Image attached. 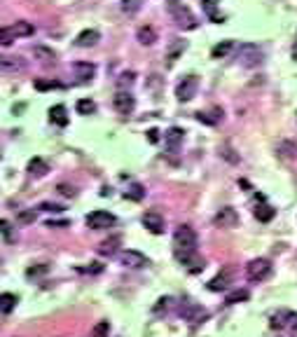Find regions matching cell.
<instances>
[{"label":"cell","instance_id":"20","mask_svg":"<svg viewBox=\"0 0 297 337\" xmlns=\"http://www.w3.org/2000/svg\"><path fill=\"white\" fill-rule=\"evenodd\" d=\"M120 243H122V237L105 239V241L99 246V253H101V255H108V258H110V255H115L117 251H120Z\"/></svg>","mask_w":297,"mask_h":337},{"label":"cell","instance_id":"6","mask_svg":"<svg viewBox=\"0 0 297 337\" xmlns=\"http://www.w3.org/2000/svg\"><path fill=\"white\" fill-rule=\"evenodd\" d=\"M87 225L92 230H105V227L115 225V216L108 213V211H92L87 216Z\"/></svg>","mask_w":297,"mask_h":337},{"label":"cell","instance_id":"44","mask_svg":"<svg viewBox=\"0 0 297 337\" xmlns=\"http://www.w3.org/2000/svg\"><path fill=\"white\" fill-rule=\"evenodd\" d=\"M44 227H56V230H59V227H68V220H47Z\"/></svg>","mask_w":297,"mask_h":337},{"label":"cell","instance_id":"35","mask_svg":"<svg viewBox=\"0 0 297 337\" xmlns=\"http://www.w3.org/2000/svg\"><path fill=\"white\" fill-rule=\"evenodd\" d=\"M143 194H145V190L141 188V185H133L131 190H127V192H124V197H129V199H143Z\"/></svg>","mask_w":297,"mask_h":337},{"label":"cell","instance_id":"29","mask_svg":"<svg viewBox=\"0 0 297 337\" xmlns=\"http://www.w3.org/2000/svg\"><path fill=\"white\" fill-rule=\"evenodd\" d=\"M33 87L38 92H50V89H61V82H56V80H35Z\"/></svg>","mask_w":297,"mask_h":337},{"label":"cell","instance_id":"33","mask_svg":"<svg viewBox=\"0 0 297 337\" xmlns=\"http://www.w3.org/2000/svg\"><path fill=\"white\" fill-rule=\"evenodd\" d=\"M33 54L38 56V59H42V61H54L56 59V54L52 50H47V47H35Z\"/></svg>","mask_w":297,"mask_h":337},{"label":"cell","instance_id":"21","mask_svg":"<svg viewBox=\"0 0 297 337\" xmlns=\"http://www.w3.org/2000/svg\"><path fill=\"white\" fill-rule=\"evenodd\" d=\"M136 38H138V42H141V44H154L157 33H154L152 26H141V28H138V33H136Z\"/></svg>","mask_w":297,"mask_h":337},{"label":"cell","instance_id":"45","mask_svg":"<svg viewBox=\"0 0 297 337\" xmlns=\"http://www.w3.org/2000/svg\"><path fill=\"white\" fill-rule=\"evenodd\" d=\"M157 133H159V131H157V129H150V131H148L150 143H157V141H159V136H157Z\"/></svg>","mask_w":297,"mask_h":337},{"label":"cell","instance_id":"34","mask_svg":"<svg viewBox=\"0 0 297 337\" xmlns=\"http://www.w3.org/2000/svg\"><path fill=\"white\" fill-rule=\"evenodd\" d=\"M133 78H136V75H133L131 71H129V73H122L120 80H117V84H120L122 92H124V87H131V84H133Z\"/></svg>","mask_w":297,"mask_h":337},{"label":"cell","instance_id":"1","mask_svg":"<svg viewBox=\"0 0 297 337\" xmlns=\"http://www.w3.org/2000/svg\"><path fill=\"white\" fill-rule=\"evenodd\" d=\"M173 255L182 265H192L197 255V232L190 225H180L173 234Z\"/></svg>","mask_w":297,"mask_h":337},{"label":"cell","instance_id":"2","mask_svg":"<svg viewBox=\"0 0 297 337\" xmlns=\"http://www.w3.org/2000/svg\"><path fill=\"white\" fill-rule=\"evenodd\" d=\"M33 33H35V26L31 21H14L12 26H5L0 31V42L7 47L14 38H31Z\"/></svg>","mask_w":297,"mask_h":337},{"label":"cell","instance_id":"5","mask_svg":"<svg viewBox=\"0 0 297 337\" xmlns=\"http://www.w3.org/2000/svg\"><path fill=\"white\" fill-rule=\"evenodd\" d=\"M246 274L250 281H264V279L271 274V262L267 258H255L248 262Z\"/></svg>","mask_w":297,"mask_h":337},{"label":"cell","instance_id":"25","mask_svg":"<svg viewBox=\"0 0 297 337\" xmlns=\"http://www.w3.org/2000/svg\"><path fill=\"white\" fill-rule=\"evenodd\" d=\"M24 68H26V63H24L21 59H3V71L5 73H21Z\"/></svg>","mask_w":297,"mask_h":337},{"label":"cell","instance_id":"17","mask_svg":"<svg viewBox=\"0 0 297 337\" xmlns=\"http://www.w3.org/2000/svg\"><path fill=\"white\" fill-rule=\"evenodd\" d=\"M180 316H185L187 321H201L206 319V311L201 309V307H197V304H185V307H180Z\"/></svg>","mask_w":297,"mask_h":337},{"label":"cell","instance_id":"31","mask_svg":"<svg viewBox=\"0 0 297 337\" xmlns=\"http://www.w3.org/2000/svg\"><path fill=\"white\" fill-rule=\"evenodd\" d=\"M92 335L94 337H108V335H110V323H108V321H101V323H96V326H94V330H92Z\"/></svg>","mask_w":297,"mask_h":337},{"label":"cell","instance_id":"9","mask_svg":"<svg viewBox=\"0 0 297 337\" xmlns=\"http://www.w3.org/2000/svg\"><path fill=\"white\" fill-rule=\"evenodd\" d=\"M122 265L124 267H131V269H141V267H145L150 262L148 258H145L143 253H138V251H122Z\"/></svg>","mask_w":297,"mask_h":337},{"label":"cell","instance_id":"19","mask_svg":"<svg viewBox=\"0 0 297 337\" xmlns=\"http://www.w3.org/2000/svg\"><path fill=\"white\" fill-rule=\"evenodd\" d=\"M47 171H50V166H47V162L44 160H40V157H33V160L28 162V173H31V176L42 178Z\"/></svg>","mask_w":297,"mask_h":337},{"label":"cell","instance_id":"7","mask_svg":"<svg viewBox=\"0 0 297 337\" xmlns=\"http://www.w3.org/2000/svg\"><path fill=\"white\" fill-rule=\"evenodd\" d=\"M213 222L218 227H225V230H230V227H237L239 225V213L232 206H225V209H220L218 213H215Z\"/></svg>","mask_w":297,"mask_h":337},{"label":"cell","instance_id":"15","mask_svg":"<svg viewBox=\"0 0 297 337\" xmlns=\"http://www.w3.org/2000/svg\"><path fill=\"white\" fill-rule=\"evenodd\" d=\"M101 40V33L99 31H94V28H87V31H82V33L75 38V44L77 47H94V44Z\"/></svg>","mask_w":297,"mask_h":337},{"label":"cell","instance_id":"14","mask_svg":"<svg viewBox=\"0 0 297 337\" xmlns=\"http://www.w3.org/2000/svg\"><path fill=\"white\" fill-rule=\"evenodd\" d=\"M182 136H185V131H182L180 127H171L169 131L164 133V143H166V148H169L171 152H176L178 145L182 143Z\"/></svg>","mask_w":297,"mask_h":337},{"label":"cell","instance_id":"26","mask_svg":"<svg viewBox=\"0 0 297 337\" xmlns=\"http://www.w3.org/2000/svg\"><path fill=\"white\" fill-rule=\"evenodd\" d=\"M248 300V290L246 288H239V290H232V293H227L225 302L227 304H237V302H246Z\"/></svg>","mask_w":297,"mask_h":337},{"label":"cell","instance_id":"18","mask_svg":"<svg viewBox=\"0 0 297 337\" xmlns=\"http://www.w3.org/2000/svg\"><path fill=\"white\" fill-rule=\"evenodd\" d=\"M227 283H230V269H222L218 277H213L209 281V290H213V293H218V290H225Z\"/></svg>","mask_w":297,"mask_h":337},{"label":"cell","instance_id":"16","mask_svg":"<svg viewBox=\"0 0 297 337\" xmlns=\"http://www.w3.org/2000/svg\"><path fill=\"white\" fill-rule=\"evenodd\" d=\"M50 120L52 124H56V127H66L68 124V110H66V105H52L50 108Z\"/></svg>","mask_w":297,"mask_h":337},{"label":"cell","instance_id":"42","mask_svg":"<svg viewBox=\"0 0 297 337\" xmlns=\"http://www.w3.org/2000/svg\"><path fill=\"white\" fill-rule=\"evenodd\" d=\"M169 302H171V298H162V300H157V304H154V314H162V309H169Z\"/></svg>","mask_w":297,"mask_h":337},{"label":"cell","instance_id":"28","mask_svg":"<svg viewBox=\"0 0 297 337\" xmlns=\"http://www.w3.org/2000/svg\"><path fill=\"white\" fill-rule=\"evenodd\" d=\"M187 50V42L185 40H176V42L171 44V50H169V61L173 63V61L178 59V54H182V52Z\"/></svg>","mask_w":297,"mask_h":337},{"label":"cell","instance_id":"8","mask_svg":"<svg viewBox=\"0 0 297 337\" xmlns=\"http://www.w3.org/2000/svg\"><path fill=\"white\" fill-rule=\"evenodd\" d=\"M112 103H115V110L120 113V115H131L133 108H136V99H133L129 92H117Z\"/></svg>","mask_w":297,"mask_h":337},{"label":"cell","instance_id":"27","mask_svg":"<svg viewBox=\"0 0 297 337\" xmlns=\"http://www.w3.org/2000/svg\"><path fill=\"white\" fill-rule=\"evenodd\" d=\"M75 108L80 115H92V113H96V103H94L92 99H80Z\"/></svg>","mask_w":297,"mask_h":337},{"label":"cell","instance_id":"23","mask_svg":"<svg viewBox=\"0 0 297 337\" xmlns=\"http://www.w3.org/2000/svg\"><path fill=\"white\" fill-rule=\"evenodd\" d=\"M232 50H234V42H232V40H222L220 44H215L213 50H211V56H213V59H225Z\"/></svg>","mask_w":297,"mask_h":337},{"label":"cell","instance_id":"22","mask_svg":"<svg viewBox=\"0 0 297 337\" xmlns=\"http://www.w3.org/2000/svg\"><path fill=\"white\" fill-rule=\"evenodd\" d=\"M17 302H19V298L14 293H3L0 295V309H3V314H10L14 307H17Z\"/></svg>","mask_w":297,"mask_h":337},{"label":"cell","instance_id":"38","mask_svg":"<svg viewBox=\"0 0 297 337\" xmlns=\"http://www.w3.org/2000/svg\"><path fill=\"white\" fill-rule=\"evenodd\" d=\"M0 230H3V234H5L7 243H14V234H12V230H10V222L3 220V222H0Z\"/></svg>","mask_w":297,"mask_h":337},{"label":"cell","instance_id":"36","mask_svg":"<svg viewBox=\"0 0 297 337\" xmlns=\"http://www.w3.org/2000/svg\"><path fill=\"white\" fill-rule=\"evenodd\" d=\"M201 3H204L206 12H209V17L213 19V21H218V24H220L222 19H220V17H218V14H215V12H213V7H215V0H201Z\"/></svg>","mask_w":297,"mask_h":337},{"label":"cell","instance_id":"11","mask_svg":"<svg viewBox=\"0 0 297 337\" xmlns=\"http://www.w3.org/2000/svg\"><path fill=\"white\" fill-rule=\"evenodd\" d=\"M171 14L176 17L178 26H182V28H194L197 26V24H194L192 12L187 10V7H180V5H176V3H171Z\"/></svg>","mask_w":297,"mask_h":337},{"label":"cell","instance_id":"3","mask_svg":"<svg viewBox=\"0 0 297 337\" xmlns=\"http://www.w3.org/2000/svg\"><path fill=\"white\" fill-rule=\"evenodd\" d=\"M262 50H260L258 44H250V42H246V44H241L239 47V63L241 66H246V68H255V66H260L262 63Z\"/></svg>","mask_w":297,"mask_h":337},{"label":"cell","instance_id":"4","mask_svg":"<svg viewBox=\"0 0 297 337\" xmlns=\"http://www.w3.org/2000/svg\"><path fill=\"white\" fill-rule=\"evenodd\" d=\"M197 89H199L197 75H185V78L176 84V99L180 101V103H187V101H192L194 96H197Z\"/></svg>","mask_w":297,"mask_h":337},{"label":"cell","instance_id":"13","mask_svg":"<svg viewBox=\"0 0 297 337\" xmlns=\"http://www.w3.org/2000/svg\"><path fill=\"white\" fill-rule=\"evenodd\" d=\"M73 71H75V78H80L82 82H87V80H92L96 75V66L89 63V61H75L73 63Z\"/></svg>","mask_w":297,"mask_h":337},{"label":"cell","instance_id":"43","mask_svg":"<svg viewBox=\"0 0 297 337\" xmlns=\"http://www.w3.org/2000/svg\"><path fill=\"white\" fill-rule=\"evenodd\" d=\"M197 120L204 122V124H211V127H213V124H218V120H215V117H209V113H197Z\"/></svg>","mask_w":297,"mask_h":337},{"label":"cell","instance_id":"37","mask_svg":"<svg viewBox=\"0 0 297 337\" xmlns=\"http://www.w3.org/2000/svg\"><path fill=\"white\" fill-rule=\"evenodd\" d=\"M40 211H47V213H61L63 206H61V204H52V201H44V204H40Z\"/></svg>","mask_w":297,"mask_h":337},{"label":"cell","instance_id":"39","mask_svg":"<svg viewBox=\"0 0 297 337\" xmlns=\"http://www.w3.org/2000/svg\"><path fill=\"white\" fill-rule=\"evenodd\" d=\"M124 12H127V14H133V12L138 10V7H141V0H124Z\"/></svg>","mask_w":297,"mask_h":337},{"label":"cell","instance_id":"40","mask_svg":"<svg viewBox=\"0 0 297 337\" xmlns=\"http://www.w3.org/2000/svg\"><path fill=\"white\" fill-rule=\"evenodd\" d=\"M19 222H21V225L35 222V213H33V211H21V213H19Z\"/></svg>","mask_w":297,"mask_h":337},{"label":"cell","instance_id":"24","mask_svg":"<svg viewBox=\"0 0 297 337\" xmlns=\"http://www.w3.org/2000/svg\"><path fill=\"white\" fill-rule=\"evenodd\" d=\"M274 213H276V209H271V206H267V204L255 206V218H258L260 222H269L271 218H274Z\"/></svg>","mask_w":297,"mask_h":337},{"label":"cell","instance_id":"32","mask_svg":"<svg viewBox=\"0 0 297 337\" xmlns=\"http://www.w3.org/2000/svg\"><path fill=\"white\" fill-rule=\"evenodd\" d=\"M47 272H50V265H47V262H40V265H35V267H28L26 277H42Z\"/></svg>","mask_w":297,"mask_h":337},{"label":"cell","instance_id":"41","mask_svg":"<svg viewBox=\"0 0 297 337\" xmlns=\"http://www.w3.org/2000/svg\"><path fill=\"white\" fill-rule=\"evenodd\" d=\"M59 194H63V197H75L77 190L73 188V185H66V183H61V185H59Z\"/></svg>","mask_w":297,"mask_h":337},{"label":"cell","instance_id":"12","mask_svg":"<svg viewBox=\"0 0 297 337\" xmlns=\"http://www.w3.org/2000/svg\"><path fill=\"white\" fill-rule=\"evenodd\" d=\"M143 225L148 227L152 234H162L164 232V218L159 216V213H154V211H148L143 216Z\"/></svg>","mask_w":297,"mask_h":337},{"label":"cell","instance_id":"10","mask_svg":"<svg viewBox=\"0 0 297 337\" xmlns=\"http://www.w3.org/2000/svg\"><path fill=\"white\" fill-rule=\"evenodd\" d=\"M288 326L290 330H297V311H279V314L271 316V328H283Z\"/></svg>","mask_w":297,"mask_h":337},{"label":"cell","instance_id":"30","mask_svg":"<svg viewBox=\"0 0 297 337\" xmlns=\"http://www.w3.org/2000/svg\"><path fill=\"white\" fill-rule=\"evenodd\" d=\"M279 152L283 157H297V143H292V141H286V143L279 145Z\"/></svg>","mask_w":297,"mask_h":337}]
</instances>
